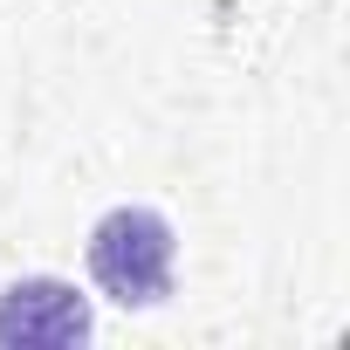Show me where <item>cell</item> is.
<instances>
[{
    "label": "cell",
    "instance_id": "obj_1",
    "mask_svg": "<svg viewBox=\"0 0 350 350\" xmlns=\"http://www.w3.org/2000/svg\"><path fill=\"white\" fill-rule=\"evenodd\" d=\"M83 261H90V282H96L103 302H117V309H165L172 282H179V227H172L158 206H144V200H124V206H110L90 227Z\"/></svg>",
    "mask_w": 350,
    "mask_h": 350
},
{
    "label": "cell",
    "instance_id": "obj_2",
    "mask_svg": "<svg viewBox=\"0 0 350 350\" xmlns=\"http://www.w3.org/2000/svg\"><path fill=\"white\" fill-rule=\"evenodd\" d=\"M96 336V309L62 275H14L0 288V350H76Z\"/></svg>",
    "mask_w": 350,
    "mask_h": 350
}]
</instances>
